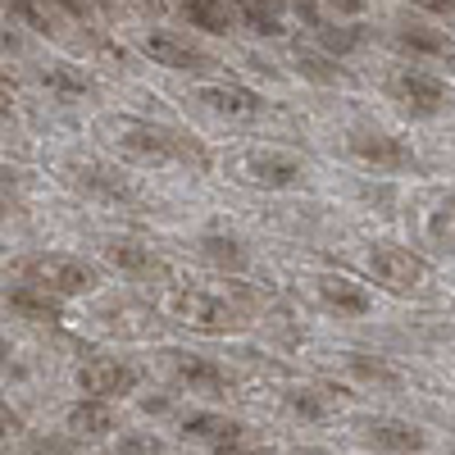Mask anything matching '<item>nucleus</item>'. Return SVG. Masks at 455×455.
<instances>
[{
	"label": "nucleus",
	"instance_id": "nucleus-1",
	"mask_svg": "<svg viewBox=\"0 0 455 455\" xmlns=\"http://www.w3.org/2000/svg\"><path fill=\"white\" fill-rule=\"evenodd\" d=\"M169 315L187 328H196V332H233L242 323V310L237 306H228L223 296L214 291H201V287H182L169 296Z\"/></svg>",
	"mask_w": 455,
	"mask_h": 455
},
{
	"label": "nucleus",
	"instance_id": "nucleus-2",
	"mask_svg": "<svg viewBox=\"0 0 455 455\" xmlns=\"http://www.w3.org/2000/svg\"><path fill=\"white\" fill-rule=\"evenodd\" d=\"M228 173L246 187H296L300 182V160L287 156V150H237V156H228Z\"/></svg>",
	"mask_w": 455,
	"mask_h": 455
},
{
	"label": "nucleus",
	"instance_id": "nucleus-3",
	"mask_svg": "<svg viewBox=\"0 0 455 455\" xmlns=\"http://www.w3.org/2000/svg\"><path fill=\"white\" fill-rule=\"evenodd\" d=\"M23 274H28V283L46 287L55 296H83V291L96 287V274L73 255H36V259L23 264Z\"/></svg>",
	"mask_w": 455,
	"mask_h": 455
},
{
	"label": "nucleus",
	"instance_id": "nucleus-4",
	"mask_svg": "<svg viewBox=\"0 0 455 455\" xmlns=\"http://www.w3.org/2000/svg\"><path fill=\"white\" fill-rule=\"evenodd\" d=\"M114 141L137 160H201V150H187L173 132L150 128V124H119L114 128Z\"/></svg>",
	"mask_w": 455,
	"mask_h": 455
},
{
	"label": "nucleus",
	"instance_id": "nucleus-5",
	"mask_svg": "<svg viewBox=\"0 0 455 455\" xmlns=\"http://www.w3.org/2000/svg\"><path fill=\"white\" fill-rule=\"evenodd\" d=\"M369 269L387 291H419L428 283V264L405 246H378L369 255Z\"/></svg>",
	"mask_w": 455,
	"mask_h": 455
},
{
	"label": "nucleus",
	"instance_id": "nucleus-6",
	"mask_svg": "<svg viewBox=\"0 0 455 455\" xmlns=\"http://www.w3.org/2000/svg\"><path fill=\"white\" fill-rule=\"evenodd\" d=\"M78 387L87 392V396H124V392H132L137 387V369L132 364H124V360H87L83 369H78Z\"/></svg>",
	"mask_w": 455,
	"mask_h": 455
},
{
	"label": "nucleus",
	"instance_id": "nucleus-7",
	"mask_svg": "<svg viewBox=\"0 0 455 455\" xmlns=\"http://www.w3.org/2000/svg\"><path fill=\"white\" fill-rule=\"evenodd\" d=\"M392 96L410 109V114H437L446 105V87L437 78H428V73L419 68H401L392 73Z\"/></svg>",
	"mask_w": 455,
	"mask_h": 455
},
{
	"label": "nucleus",
	"instance_id": "nucleus-8",
	"mask_svg": "<svg viewBox=\"0 0 455 455\" xmlns=\"http://www.w3.org/2000/svg\"><path fill=\"white\" fill-rule=\"evenodd\" d=\"M146 55L156 60V64H164V68H182V73H205V68H214V60H210L205 51L178 42V36H164V32L146 36Z\"/></svg>",
	"mask_w": 455,
	"mask_h": 455
},
{
	"label": "nucleus",
	"instance_id": "nucleus-9",
	"mask_svg": "<svg viewBox=\"0 0 455 455\" xmlns=\"http://www.w3.org/2000/svg\"><path fill=\"white\" fill-rule=\"evenodd\" d=\"M196 100L210 105L214 114H228V119H255V114H259V96H255V92H246V87H228V83H219V87H201Z\"/></svg>",
	"mask_w": 455,
	"mask_h": 455
},
{
	"label": "nucleus",
	"instance_id": "nucleus-10",
	"mask_svg": "<svg viewBox=\"0 0 455 455\" xmlns=\"http://www.w3.org/2000/svg\"><path fill=\"white\" fill-rule=\"evenodd\" d=\"M396 42L410 51V55H428V60H442L451 73H455V42L437 28H401Z\"/></svg>",
	"mask_w": 455,
	"mask_h": 455
},
{
	"label": "nucleus",
	"instance_id": "nucleus-11",
	"mask_svg": "<svg viewBox=\"0 0 455 455\" xmlns=\"http://www.w3.org/2000/svg\"><path fill=\"white\" fill-rule=\"evenodd\" d=\"M109 428H114V410L100 396H92V401L68 410V433L73 437H105Z\"/></svg>",
	"mask_w": 455,
	"mask_h": 455
},
{
	"label": "nucleus",
	"instance_id": "nucleus-12",
	"mask_svg": "<svg viewBox=\"0 0 455 455\" xmlns=\"http://www.w3.org/2000/svg\"><path fill=\"white\" fill-rule=\"evenodd\" d=\"M10 306H14L19 315H28V319H60V300H55V291L36 287V283L14 287V291H10Z\"/></svg>",
	"mask_w": 455,
	"mask_h": 455
},
{
	"label": "nucleus",
	"instance_id": "nucleus-13",
	"mask_svg": "<svg viewBox=\"0 0 455 455\" xmlns=\"http://www.w3.org/2000/svg\"><path fill=\"white\" fill-rule=\"evenodd\" d=\"M319 291H323V300L332 310H347V315H364L369 310V291L360 283H351V278H323Z\"/></svg>",
	"mask_w": 455,
	"mask_h": 455
},
{
	"label": "nucleus",
	"instance_id": "nucleus-14",
	"mask_svg": "<svg viewBox=\"0 0 455 455\" xmlns=\"http://www.w3.org/2000/svg\"><path fill=\"white\" fill-rule=\"evenodd\" d=\"M351 146H355V156H364V160H373V164H405V160H410V150H405L401 141L383 137V132H360Z\"/></svg>",
	"mask_w": 455,
	"mask_h": 455
},
{
	"label": "nucleus",
	"instance_id": "nucleus-15",
	"mask_svg": "<svg viewBox=\"0 0 455 455\" xmlns=\"http://www.w3.org/2000/svg\"><path fill=\"white\" fill-rule=\"evenodd\" d=\"M178 378L192 392H228V373L214 369L210 360H178Z\"/></svg>",
	"mask_w": 455,
	"mask_h": 455
},
{
	"label": "nucleus",
	"instance_id": "nucleus-16",
	"mask_svg": "<svg viewBox=\"0 0 455 455\" xmlns=\"http://www.w3.org/2000/svg\"><path fill=\"white\" fill-rule=\"evenodd\" d=\"M182 14L201 32H228L233 28V14H228L223 0H182Z\"/></svg>",
	"mask_w": 455,
	"mask_h": 455
},
{
	"label": "nucleus",
	"instance_id": "nucleus-17",
	"mask_svg": "<svg viewBox=\"0 0 455 455\" xmlns=\"http://www.w3.org/2000/svg\"><path fill=\"white\" fill-rule=\"evenodd\" d=\"M237 10L264 36H278L283 32V0H237Z\"/></svg>",
	"mask_w": 455,
	"mask_h": 455
},
{
	"label": "nucleus",
	"instance_id": "nucleus-18",
	"mask_svg": "<svg viewBox=\"0 0 455 455\" xmlns=\"http://www.w3.org/2000/svg\"><path fill=\"white\" fill-rule=\"evenodd\" d=\"M369 437H373L378 446H396V451H419V446H424V433H419V428L396 424V419H378V424H369Z\"/></svg>",
	"mask_w": 455,
	"mask_h": 455
},
{
	"label": "nucleus",
	"instance_id": "nucleus-19",
	"mask_svg": "<svg viewBox=\"0 0 455 455\" xmlns=\"http://www.w3.org/2000/svg\"><path fill=\"white\" fill-rule=\"evenodd\" d=\"M424 233H428L437 246L455 251V201H437V205L428 210V219H424Z\"/></svg>",
	"mask_w": 455,
	"mask_h": 455
},
{
	"label": "nucleus",
	"instance_id": "nucleus-20",
	"mask_svg": "<svg viewBox=\"0 0 455 455\" xmlns=\"http://www.w3.org/2000/svg\"><path fill=\"white\" fill-rule=\"evenodd\" d=\"M187 433L205 437V442H233L237 437V424L233 419H219V414H192V419H187Z\"/></svg>",
	"mask_w": 455,
	"mask_h": 455
},
{
	"label": "nucleus",
	"instance_id": "nucleus-21",
	"mask_svg": "<svg viewBox=\"0 0 455 455\" xmlns=\"http://www.w3.org/2000/svg\"><path fill=\"white\" fill-rule=\"evenodd\" d=\"M201 246H205V255H210L214 264H233V269H242V264H246V255L237 251V242H223V237H205Z\"/></svg>",
	"mask_w": 455,
	"mask_h": 455
},
{
	"label": "nucleus",
	"instance_id": "nucleus-22",
	"mask_svg": "<svg viewBox=\"0 0 455 455\" xmlns=\"http://www.w3.org/2000/svg\"><path fill=\"white\" fill-rule=\"evenodd\" d=\"M14 14H19V19H23V23H28L32 32H51V28H55V23H51V19H46L42 10L32 5V0H14Z\"/></svg>",
	"mask_w": 455,
	"mask_h": 455
},
{
	"label": "nucleus",
	"instance_id": "nucleus-23",
	"mask_svg": "<svg viewBox=\"0 0 455 455\" xmlns=\"http://www.w3.org/2000/svg\"><path fill=\"white\" fill-rule=\"evenodd\" d=\"M109 255H114V264H128V269H141V264H150V259H146L141 251H132V246H114Z\"/></svg>",
	"mask_w": 455,
	"mask_h": 455
},
{
	"label": "nucleus",
	"instance_id": "nucleus-24",
	"mask_svg": "<svg viewBox=\"0 0 455 455\" xmlns=\"http://www.w3.org/2000/svg\"><path fill=\"white\" fill-rule=\"evenodd\" d=\"M323 42H328V51H351L355 36H351V32H332V28H323Z\"/></svg>",
	"mask_w": 455,
	"mask_h": 455
},
{
	"label": "nucleus",
	"instance_id": "nucleus-25",
	"mask_svg": "<svg viewBox=\"0 0 455 455\" xmlns=\"http://www.w3.org/2000/svg\"><path fill=\"white\" fill-rule=\"evenodd\" d=\"M46 83H51V87H68V92H83V87H87L83 78H68V73H51Z\"/></svg>",
	"mask_w": 455,
	"mask_h": 455
},
{
	"label": "nucleus",
	"instance_id": "nucleus-26",
	"mask_svg": "<svg viewBox=\"0 0 455 455\" xmlns=\"http://www.w3.org/2000/svg\"><path fill=\"white\" fill-rule=\"evenodd\" d=\"M19 433V419H14V414H5V410H0V437H14Z\"/></svg>",
	"mask_w": 455,
	"mask_h": 455
},
{
	"label": "nucleus",
	"instance_id": "nucleus-27",
	"mask_svg": "<svg viewBox=\"0 0 455 455\" xmlns=\"http://www.w3.org/2000/svg\"><path fill=\"white\" fill-rule=\"evenodd\" d=\"M328 5H337L341 14H360V10H364V0H328Z\"/></svg>",
	"mask_w": 455,
	"mask_h": 455
},
{
	"label": "nucleus",
	"instance_id": "nucleus-28",
	"mask_svg": "<svg viewBox=\"0 0 455 455\" xmlns=\"http://www.w3.org/2000/svg\"><path fill=\"white\" fill-rule=\"evenodd\" d=\"M55 5H64L73 19H87V5H83V0H55Z\"/></svg>",
	"mask_w": 455,
	"mask_h": 455
},
{
	"label": "nucleus",
	"instance_id": "nucleus-29",
	"mask_svg": "<svg viewBox=\"0 0 455 455\" xmlns=\"http://www.w3.org/2000/svg\"><path fill=\"white\" fill-rule=\"evenodd\" d=\"M0 51H14V36H10L5 28H0Z\"/></svg>",
	"mask_w": 455,
	"mask_h": 455
},
{
	"label": "nucleus",
	"instance_id": "nucleus-30",
	"mask_svg": "<svg viewBox=\"0 0 455 455\" xmlns=\"http://www.w3.org/2000/svg\"><path fill=\"white\" fill-rule=\"evenodd\" d=\"M419 5H428V10H451V0H419Z\"/></svg>",
	"mask_w": 455,
	"mask_h": 455
},
{
	"label": "nucleus",
	"instance_id": "nucleus-31",
	"mask_svg": "<svg viewBox=\"0 0 455 455\" xmlns=\"http://www.w3.org/2000/svg\"><path fill=\"white\" fill-rule=\"evenodd\" d=\"M5 355H10V347H5V341H0V364H5Z\"/></svg>",
	"mask_w": 455,
	"mask_h": 455
},
{
	"label": "nucleus",
	"instance_id": "nucleus-32",
	"mask_svg": "<svg viewBox=\"0 0 455 455\" xmlns=\"http://www.w3.org/2000/svg\"><path fill=\"white\" fill-rule=\"evenodd\" d=\"M146 5H160V0H146Z\"/></svg>",
	"mask_w": 455,
	"mask_h": 455
},
{
	"label": "nucleus",
	"instance_id": "nucleus-33",
	"mask_svg": "<svg viewBox=\"0 0 455 455\" xmlns=\"http://www.w3.org/2000/svg\"><path fill=\"white\" fill-rule=\"evenodd\" d=\"M0 210H5V201H0Z\"/></svg>",
	"mask_w": 455,
	"mask_h": 455
}]
</instances>
